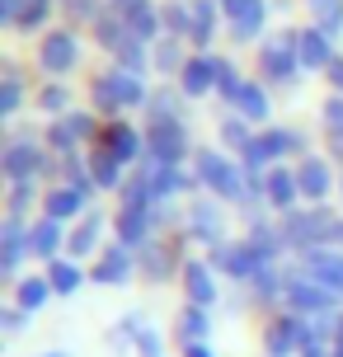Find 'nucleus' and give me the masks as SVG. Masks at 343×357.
I'll use <instances>...</instances> for the list:
<instances>
[{"label": "nucleus", "mask_w": 343, "mask_h": 357, "mask_svg": "<svg viewBox=\"0 0 343 357\" xmlns=\"http://www.w3.org/2000/svg\"><path fill=\"white\" fill-rule=\"evenodd\" d=\"M146 142H151V165H179L188 137H183V127L174 118H151V137Z\"/></svg>", "instance_id": "f257e3e1"}, {"label": "nucleus", "mask_w": 343, "mask_h": 357, "mask_svg": "<svg viewBox=\"0 0 343 357\" xmlns=\"http://www.w3.org/2000/svg\"><path fill=\"white\" fill-rule=\"evenodd\" d=\"M142 99H146V89H142V80H137V75L118 71V75H104V80H99V104H104V108L142 104Z\"/></svg>", "instance_id": "f03ea898"}, {"label": "nucleus", "mask_w": 343, "mask_h": 357, "mask_svg": "<svg viewBox=\"0 0 343 357\" xmlns=\"http://www.w3.org/2000/svg\"><path fill=\"white\" fill-rule=\"evenodd\" d=\"M38 165H43V155H38V146H29V142H15L5 151V174L15 178V183H29V178L38 174Z\"/></svg>", "instance_id": "7ed1b4c3"}, {"label": "nucleus", "mask_w": 343, "mask_h": 357, "mask_svg": "<svg viewBox=\"0 0 343 357\" xmlns=\"http://www.w3.org/2000/svg\"><path fill=\"white\" fill-rule=\"evenodd\" d=\"M202 160V178L217 188V193H226V197H240V174H235L231 165L221 160V155H198Z\"/></svg>", "instance_id": "20e7f679"}, {"label": "nucleus", "mask_w": 343, "mask_h": 357, "mask_svg": "<svg viewBox=\"0 0 343 357\" xmlns=\"http://www.w3.org/2000/svg\"><path fill=\"white\" fill-rule=\"evenodd\" d=\"M43 66H47V71H71L75 66V38L71 33H52L47 38V47H43Z\"/></svg>", "instance_id": "39448f33"}, {"label": "nucleus", "mask_w": 343, "mask_h": 357, "mask_svg": "<svg viewBox=\"0 0 343 357\" xmlns=\"http://www.w3.org/2000/svg\"><path fill=\"white\" fill-rule=\"evenodd\" d=\"M296 183H301V197H325L329 193V165L325 160H301V169H296Z\"/></svg>", "instance_id": "423d86ee"}, {"label": "nucleus", "mask_w": 343, "mask_h": 357, "mask_svg": "<svg viewBox=\"0 0 343 357\" xmlns=\"http://www.w3.org/2000/svg\"><path fill=\"white\" fill-rule=\"evenodd\" d=\"M226 15L235 19V29H240V38H254V29H259V19H264V5H259V0H226Z\"/></svg>", "instance_id": "0eeeda50"}, {"label": "nucleus", "mask_w": 343, "mask_h": 357, "mask_svg": "<svg viewBox=\"0 0 343 357\" xmlns=\"http://www.w3.org/2000/svg\"><path fill=\"white\" fill-rule=\"evenodd\" d=\"M296 52H301V61H306V66H334V61H329V43H325V33H320V29L301 33V47H296Z\"/></svg>", "instance_id": "6e6552de"}, {"label": "nucleus", "mask_w": 343, "mask_h": 357, "mask_svg": "<svg viewBox=\"0 0 343 357\" xmlns=\"http://www.w3.org/2000/svg\"><path fill=\"white\" fill-rule=\"evenodd\" d=\"M296 47H291V43H277V47H268V52H264V71L268 75H277V80H287L291 75V61H296Z\"/></svg>", "instance_id": "1a4fd4ad"}, {"label": "nucleus", "mask_w": 343, "mask_h": 357, "mask_svg": "<svg viewBox=\"0 0 343 357\" xmlns=\"http://www.w3.org/2000/svg\"><path fill=\"white\" fill-rule=\"evenodd\" d=\"M212 75H217V61H188L183 66V89L188 94H202V89L212 85Z\"/></svg>", "instance_id": "9d476101"}, {"label": "nucleus", "mask_w": 343, "mask_h": 357, "mask_svg": "<svg viewBox=\"0 0 343 357\" xmlns=\"http://www.w3.org/2000/svg\"><path fill=\"white\" fill-rule=\"evenodd\" d=\"M212 24H217V10H212L207 0H198V5H193V43H207V38H212Z\"/></svg>", "instance_id": "9b49d317"}, {"label": "nucleus", "mask_w": 343, "mask_h": 357, "mask_svg": "<svg viewBox=\"0 0 343 357\" xmlns=\"http://www.w3.org/2000/svg\"><path fill=\"white\" fill-rule=\"evenodd\" d=\"M268 193H273V202H277V207H287L291 193H301V183H296L291 174H282V169H277V174H268Z\"/></svg>", "instance_id": "f8f14e48"}, {"label": "nucleus", "mask_w": 343, "mask_h": 357, "mask_svg": "<svg viewBox=\"0 0 343 357\" xmlns=\"http://www.w3.org/2000/svg\"><path fill=\"white\" fill-rule=\"evenodd\" d=\"M80 202H85V197L75 193V188H56L52 202H47V212L52 216H71V212H80Z\"/></svg>", "instance_id": "ddd939ff"}, {"label": "nucleus", "mask_w": 343, "mask_h": 357, "mask_svg": "<svg viewBox=\"0 0 343 357\" xmlns=\"http://www.w3.org/2000/svg\"><path fill=\"white\" fill-rule=\"evenodd\" d=\"M240 108H245L250 118H264V113H268V99H264V89L245 85V94H240Z\"/></svg>", "instance_id": "4468645a"}, {"label": "nucleus", "mask_w": 343, "mask_h": 357, "mask_svg": "<svg viewBox=\"0 0 343 357\" xmlns=\"http://www.w3.org/2000/svg\"><path fill=\"white\" fill-rule=\"evenodd\" d=\"M19 5H24V10H19V24H24V29H33V24L47 19V0H19Z\"/></svg>", "instance_id": "2eb2a0df"}, {"label": "nucleus", "mask_w": 343, "mask_h": 357, "mask_svg": "<svg viewBox=\"0 0 343 357\" xmlns=\"http://www.w3.org/2000/svg\"><path fill=\"white\" fill-rule=\"evenodd\" d=\"M325 123H329V137L343 142V99H329L325 104Z\"/></svg>", "instance_id": "dca6fc26"}, {"label": "nucleus", "mask_w": 343, "mask_h": 357, "mask_svg": "<svg viewBox=\"0 0 343 357\" xmlns=\"http://www.w3.org/2000/svg\"><path fill=\"white\" fill-rule=\"evenodd\" d=\"M94 178H99V183H104V188H109V183H118V155H99V165H94Z\"/></svg>", "instance_id": "f3484780"}, {"label": "nucleus", "mask_w": 343, "mask_h": 357, "mask_svg": "<svg viewBox=\"0 0 343 357\" xmlns=\"http://www.w3.org/2000/svg\"><path fill=\"white\" fill-rule=\"evenodd\" d=\"M52 245H56V226H52V221H43V226L33 231V250L38 254H52Z\"/></svg>", "instance_id": "a211bd4d"}, {"label": "nucleus", "mask_w": 343, "mask_h": 357, "mask_svg": "<svg viewBox=\"0 0 343 357\" xmlns=\"http://www.w3.org/2000/svg\"><path fill=\"white\" fill-rule=\"evenodd\" d=\"M221 137H226L231 146H250V132H245L240 123H226V127H221Z\"/></svg>", "instance_id": "6ab92c4d"}, {"label": "nucleus", "mask_w": 343, "mask_h": 357, "mask_svg": "<svg viewBox=\"0 0 343 357\" xmlns=\"http://www.w3.org/2000/svg\"><path fill=\"white\" fill-rule=\"evenodd\" d=\"M123 259H118V254H109V259H104V268H99V278H104V282H113V278H123Z\"/></svg>", "instance_id": "aec40b11"}, {"label": "nucleus", "mask_w": 343, "mask_h": 357, "mask_svg": "<svg viewBox=\"0 0 343 357\" xmlns=\"http://www.w3.org/2000/svg\"><path fill=\"white\" fill-rule=\"evenodd\" d=\"M38 104H43V108H61V104H66V89H61V85H56V89H47V94H43Z\"/></svg>", "instance_id": "412c9836"}, {"label": "nucleus", "mask_w": 343, "mask_h": 357, "mask_svg": "<svg viewBox=\"0 0 343 357\" xmlns=\"http://www.w3.org/2000/svg\"><path fill=\"white\" fill-rule=\"evenodd\" d=\"M188 278H193V291L207 301V296H212V287H207V278H202V268H188Z\"/></svg>", "instance_id": "4be33fe9"}, {"label": "nucleus", "mask_w": 343, "mask_h": 357, "mask_svg": "<svg viewBox=\"0 0 343 357\" xmlns=\"http://www.w3.org/2000/svg\"><path fill=\"white\" fill-rule=\"evenodd\" d=\"M43 296H47V287H43V282H24V305L43 301Z\"/></svg>", "instance_id": "5701e85b"}, {"label": "nucleus", "mask_w": 343, "mask_h": 357, "mask_svg": "<svg viewBox=\"0 0 343 357\" xmlns=\"http://www.w3.org/2000/svg\"><path fill=\"white\" fill-rule=\"evenodd\" d=\"M19 104V80H5V113H15Z\"/></svg>", "instance_id": "b1692460"}, {"label": "nucleus", "mask_w": 343, "mask_h": 357, "mask_svg": "<svg viewBox=\"0 0 343 357\" xmlns=\"http://www.w3.org/2000/svg\"><path fill=\"white\" fill-rule=\"evenodd\" d=\"M75 278H80V273H75V268H56V287H61V291H66V287H71Z\"/></svg>", "instance_id": "393cba45"}, {"label": "nucleus", "mask_w": 343, "mask_h": 357, "mask_svg": "<svg viewBox=\"0 0 343 357\" xmlns=\"http://www.w3.org/2000/svg\"><path fill=\"white\" fill-rule=\"evenodd\" d=\"M66 5H71V15H80V19H90V15H94L90 0H66Z\"/></svg>", "instance_id": "a878e982"}, {"label": "nucleus", "mask_w": 343, "mask_h": 357, "mask_svg": "<svg viewBox=\"0 0 343 357\" xmlns=\"http://www.w3.org/2000/svg\"><path fill=\"white\" fill-rule=\"evenodd\" d=\"M329 75H334V85L343 89V61H334V66H329Z\"/></svg>", "instance_id": "bb28decb"}]
</instances>
